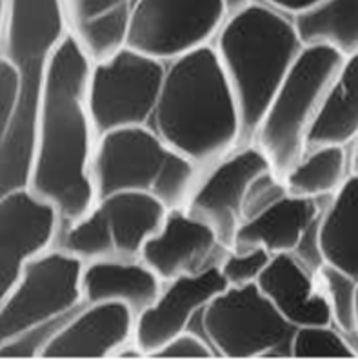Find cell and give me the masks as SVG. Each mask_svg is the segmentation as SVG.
<instances>
[{
    "instance_id": "obj_1",
    "label": "cell",
    "mask_w": 358,
    "mask_h": 362,
    "mask_svg": "<svg viewBox=\"0 0 358 362\" xmlns=\"http://www.w3.org/2000/svg\"><path fill=\"white\" fill-rule=\"evenodd\" d=\"M93 60L69 33L53 53L35 126L30 186L56 206L62 226L97 204L93 158L97 129L88 107Z\"/></svg>"
},
{
    "instance_id": "obj_2",
    "label": "cell",
    "mask_w": 358,
    "mask_h": 362,
    "mask_svg": "<svg viewBox=\"0 0 358 362\" xmlns=\"http://www.w3.org/2000/svg\"><path fill=\"white\" fill-rule=\"evenodd\" d=\"M150 128L204 171L246 144L239 100L211 44L167 62Z\"/></svg>"
},
{
    "instance_id": "obj_3",
    "label": "cell",
    "mask_w": 358,
    "mask_h": 362,
    "mask_svg": "<svg viewBox=\"0 0 358 362\" xmlns=\"http://www.w3.org/2000/svg\"><path fill=\"white\" fill-rule=\"evenodd\" d=\"M66 0H4L2 59L17 66L22 100L13 122L0 135L2 193L30 184L35 126L53 53L69 35Z\"/></svg>"
},
{
    "instance_id": "obj_4",
    "label": "cell",
    "mask_w": 358,
    "mask_h": 362,
    "mask_svg": "<svg viewBox=\"0 0 358 362\" xmlns=\"http://www.w3.org/2000/svg\"><path fill=\"white\" fill-rule=\"evenodd\" d=\"M215 52L231 82L251 142L269 104L304 49L293 18L265 2H253L226 18Z\"/></svg>"
},
{
    "instance_id": "obj_5",
    "label": "cell",
    "mask_w": 358,
    "mask_h": 362,
    "mask_svg": "<svg viewBox=\"0 0 358 362\" xmlns=\"http://www.w3.org/2000/svg\"><path fill=\"white\" fill-rule=\"evenodd\" d=\"M202 173L204 170L148 126L113 129L97 141V201L117 192H142L160 199L169 209L184 208Z\"/></svg>"
},
{
    "instance_id": "obj_6",
    "label": "cell",
    "mask_w": 358,
    "mask_h": 362,
    "mask_svg": "<svg viewBox=\"0 0 358 362\" xmlns=\"http://www.w3.org/2000/svg\"><path fill=\"white\" fill-rule=\"evenodd\" d=\"M345 57L329 46H304L258 124L251 142L284 175L307 151V135Z\"/></svg>"
},
{
    "instance_id": "obj_7",
    "label": "cell",
    "mask_w": 358,
    "mask_h": 362,
    "mask_svg": "<svg viewBox=\"0 0 358 362\" xmlns=\"http://www.w3.org/2000/svg\"><path fill=\"white\" fill-rule=\"evenodd\" d=\"M189 329L213 346L218 358L291 357L294 326L280 315L258 284L227 286Z\"/></svg>"
},
{
    "instance_id": "obj_8",
    "label": "cell",
    "mask_w": 358,
    "mask_h": 362,
    "mask_svg": "<svg viewBox=\"0 0 358 362\" xmlns=\"http://www.w3.org/2000/svg\"><path fill=\"white\" fill-rule=\"evenodd\" d=\"M84 262L52 247L30 260L15 286L0 297V342L77 311L84 300Z\"/></svg>"
},
{
    "instance_id": "obj_9",
    "label": "cell",
    "mask_w": 358,
    "mask_h": 362,
    "mask_svg": "<svg viewBox=\"0 0 358 362\" xmlns=\"http://www.w3.org/2000/svg\"><path fill=\"white\" fill-rule=\"evenodd\" d=\"M166 68L162 60L128 46L109 59L93 62L88 81V107L97 135L129 126L150 128Z\"/></svg>"
},
{
    "instance_id": "obj_10",
    "label": "cell",
    "mask_w": 358,
    "mask_h": 362,
    "mask_svg": "<svg viewBox=\"0 0 358 362\" xmlns=\"http://www.w3.org/2000/svg\"><path fill=\"white\" fill-rule=\"evenodd\" d=\"M226 18L222 0H135L126 46L167 64L209 46Z\"/></svg>"
},
{
    "instance_id": "obj_11",
    "label": "cell",
    "mask_w": 358,
    "mask_h": 362,
    "mask_svg": "<svg viewBox=\"0 0 358 362\" xmlns=\"http://www.w3.org/2000/svg\"><path fill=\"white\" fill-rule=\"evenodd\" d=\"M265 170L273 168L264 151L255 142H246L202 173L184 208L193 217L208 222L217 231L220 243L231 250L237 231L242 226L246 192L253 179Z\"/></svg>"
},
{
    "instance_id": "obj_12",
    "label": "cell",
    "mask_w": 358,
    "mask_h": 362,
    "mask_svg": "<svg viewBox=\"0 0 358 362\" xmlns=\"http://www.w3.org/2000/svg\"><path fill=\"white\" fill-rule=\"evenodd\" d=\"M62 217L53 202L30 186L0 197V297L20 277L24 266L56 246Z\"/></svg>"
},
{
    "instance_id": "obj_13",
    "label": "cell",
    "mask_w": 358,
    "mask_h": 362,
    "mask_svg": "<svg viewBox=\"0 0 358 362\" xmlns=\"http://www.w3.org/2000/svg\"><path fill=\"white\" fill-rule=\"evenodd\" d=\"M226 288L218 266L164 282L155 303L137 317L135 342L138 348L150 358L173 337L191 328L205 306Z\"/></svg>"
},
{
    "instance_id": "obj_14",
    "label": "cell",
    "mask_w": 358,
    "mask_h": 362,
    "mask_svg": "<svg viewBox=\"0 0 358 362\" xmlns=\"http://www.w3.org/2000/svg\"><path fill=\"white\" fill-rule=\"evenodd\" d=\"M226 252L208 222L193 217L186 208H173L162 228L142 247L141 259L167 282L215 268Z\"/></svg>"
},
{
    "instance_id": "obj_15",
    "label": "cell",
    "mask_w": 358,
    "mask_h": 362,
    "mask_svg": "<svg viewBox=\"0 0 358 362\" xmlns=\"http://www.w3.org/2000/svg\"><path fill=\"white\" fill-rule=\"evenodd\" d=\"M137 315L120 303H85L53 335L40 358H115L135 341Z\"/></svg>"
},
{
    "instance_id": "obj_16",
    "label": "cell",
    "mask_w": 358,
    "mask_h": 362,
    "mask_svg": "<svg viewBox=\"0 0 358 362\" xmlns=\"http://www.w3.org/2000/svg\"><path fill=\"white\" fill-rule=\"evenodd\" d=\"M324 211L320 199H304L287 193L268 211L244 222L237 231L233 247L261 246L271 255L291 253L304 260L307 244L318 246V228Z\"/></svg>"
},
{
    "instance_id": "obj_17",
    "label": "cell",
    "mask_w": 358,
    "mask_h": 362,
    "mask_svg": "<svg viewBox=\"0 0 358 362\" xmlns=\"http://www.w3.org/2000/svg\"><path fill=\"white\" fill-rule=\"evenodd\" d=\"M256 284L294 328L333 324L331 310L320 291L315 272L300 257L273 255Z\"/></svg>"
},
{
    "instance_id": "obj_18",
    "label": "cell",
    "mask_w": 358,
    "mask_h": 362,
    "mask_svg": "<svg viewBox=\"0 0 358 362\" xmlns=\"http://www.w3.org/2000/svg\"><path fill=\"white\" fill-rule=\"evenodd\" d=\"M164 281L142 259L93 260L84 264L82 291L85 303L126 304L135 315H141L162 291Z\"/></svg>"
},
{
    "instance_id": "obj_19",
    "label": "cell",
    "mask_w": 358,
    "mask_h": 362,
    "mask_svg": "<svg viewBox=\"0 0 358 362\" xmlns=\"http://www.w3.org/2000/svg\"><path fill=\"white\" fill-rule=\"evenodd\" d=\"M107 218L117 257L141 259L142 247L162 228L167 208L160 199L142 192H117L98 199Z\"/></svg>"
},
{
    "instance_id": "obj_20",
    "label": "cell",
    "mask_w": 358,
    "mask_h": 362,
    "mask_svg": "<svg viewBox=\"0 0 358 362\" xmlns=\"http://www.w3.org/2000/svg\"><path fill=\"white\" fill-rule=\"evenodd\" d=\"M322 260L358 279V171L331 197L318 228Z\"/></svg>"
},
{
    "instance_id": "obj_21",
    "label": "cell",
    "mask_w": 358,
    "mask_h": 362,
    "mask_svg": "<svg viewBox=\"0 0 358 362\" xmlns=\"http://www.w3.org/2000/svg\"><path fill=\"white\" fill-rule=\"evenodd\" d=\"M358 139V53L347 57L333 81L315 124L307 135V149L316 146H347Z\"/></svg>"
},
{
    "instance_id": "obj_22",
    "label": "cell",
    "mask_w": 358,
    "mask_h": 362,
    "mask_svg": "<svg viewBox=\"0 0 358 362\" xmlns=\"http://www.w3.org/2000/svg\"><path fill=\"white\" fill-rule=\"evenodd\" d=\"M291 18L304 46H329L345 59L358 53V0H322Z\"/></svg>"
},
{
    "instance_id": "obj_23",
    "label": "cell",
    "mask_w": 358,
    "mask_h": 362,
    "mask_svg": "<svg viewBox=\"0 0 358 362\" xmlns=\"http://www.w3.org/2000/svg\"><path fill=\"white\" fill-rule=\"evenodd\" d=\"M350 173L351 160L345 146L328 144L307 149L282 180L290 195L322 201L335 195Z\"/></svg>"
},
{
    "instance_id": "obj_24",
    "label": "cell",
    "mask_w": 358,
    "mask_h": 362,
    "mask_svg": "<svg viewBox=\"0 0 358 362\" xmlns=\"http://www.w3.org/2000/svg\"><path fill=\"white\" fill-rule=\"evenodd\" d=\"M56 247L80 259L84 264L117 257L109 224L97 204L78 221L60 228Z\"/></svg>"
},
{
    "instance_id": "obj_25",
    "label": "cell",
    "mask_w": 358,
    "mask_h": 362,
    "mask_svg": "<svg viewBox=\"0 0 358 362\" xmlns=\"http://www.w3.org/2000/svg\"><path fill=\"white\" fill-rule=\"evenodd\" d=\"M131 6L133 2L117 6L106 13L73 28V33L93 62L109 59L126 47Z\"/></svg>"
},
{
    "instance_id": "obj_26",
    "label": "cell",
    "mask_w": 358,
    "mask_h": 362,
    "mask_svg": "<svg viewBox=\"0 0 358 362\" xmlns=\"http://www.w3.org/2000/svg\"><path fill=\"white\" fill-rule=\"evenodd\" d=\"M315 275L331 310L333 326H337L344 335H357L358 279L329 262H322Z\"/></svg>"
},
{
    "instance_id": "obj_27",
    "label": "cell",
    "mask_w": 358,
    "mask_h": 362,
    "mask_svg": "<svg viewBox=\"0 0 358 362\" xmlns=\"http://www.w3.org/2000/svg\"><path fill=\"white\" fill-rule=\"evenodd\" d=\"M293 358H357L350 341L333 324L300 326L294 329L291 342Z\"/></svg>"
},
{
    "instance_id": "obj_28",
    "label": "cell",
    "mask_w": 358,
    "mask_h": 362,
    "mask_svg": "<svg viewBox=\"0 0 358 362\" xmlns=\"http://www.w3.org/2000/svg\"><path fill=\"white\" fill-rule=\"evenodd\" d=\"M271 257L273 255L261 246L231 247L222 257L218 268L227 286L255 284L271 262Z\"/></svg>"
},
{
    "instance_id": "obj_29",
    "label": "cell",
    "mask_w": 358,
    "mask_h": 362,
    "mask_svg": "<svg viewBox=\"0 0 358 362\" xmlns=\"http://www.w3.org/2000/svg\"><path fill=\"white\" fill-rule=\"evenodd\" d=\"M287 195L286 184L273 170H265L249 184L242 202V224L268 211L273 204Z\"/></svg>"
},
{
    "instance_id": "obj_30",
    "label": "cell",
    "mask_w": 358,
    "mask_h": 362,
    "mask_svg": "<svg viewBox=\"0 0 358 362\" xmlns=\"http://www.w3.org/2000/svg\"><path fill=\"white\" fill-rule=\"evenodd\" d=\"M150 358H157V361H169V358H195V361H209V358H218L217 351L213 346L205 341L201 333L193 332V329H186L180 335L173 337L169 342L162 346V348L155 351Z\"/></svg>"
},
{
    "instance_id": "obj_31",
    "label": "cell",
    "mask_w": 358,
    "mask_h": 362,
    "mask_svg": "<svg viewBox=\"0 0 358 362\" xmlns=\"http://www.w3.org/2000/svg\"><path fill=\"white\" fill-rule=\"evenodd\" d=\"M22 100V78L17 66L0 59V135L11 126Z\"/></svg>"
},
{
    "instance_id": "obj_32",
    "label": "cell",
    "mask_w": 358,
    "mask_h": 362,
    "mask_svg": "<svg viewBox=\"0 0 358 362\" xmlns=\"http://www.w3.org/2000/svg\"><path fill=\"white\" fill-rule=\"evenodd\" d=\"M128 2H133V0H66V6H68L69 22L75 28L82 22L91 21V18L106 13L117 6L128 4Z\"/></svg>"
},
{
    "instance_id": "obj_33",
    "label": "cell",
    "mask_w": 358,
    "mask_h": 362,
    "mask_svg": "<svg viewBox=\"0 0 358 362\" xmlns=\"http://www.w3.org/2000/svg\"><path fill=\"white\" fill-rule=\"evenodd\" d=\"M262 2L273 6V8H277L282 13L293 17V15L300 13V11H306V9L313 8V6H316L322 0H262Z\"/></svg>"
},
{
    "instance_id": "obj_34",
    "label": "cell",
    "mask_w": 358,
    "mask_h": 362,
    "mask_svg": "<svg viewBox=\"0 0 358 362\" xmlns=\"http://www.w3.org/2000/svg\"><path fill=\"white\" fill-rule=\"evenodd\" d=\"M222 2H224V6H226L227 17H229V15L239 13V11H242L244 8L251 6L255 0H222Z\"/></svg>"
},
{
    "instance_id": "obj_35",
    "label": "cell",
    "mask_w": 358,
    "mask_h": 362,
    "mask_svg": "<svg viewBox=\"0 0 358 362\" xmlns=\"http://www.w3.org/2000/svg\"><path fill=\"white\" fill-rule=\"evenodd\" d=\"M351 171H358V139L354 141V149L351 155Z\"/></svg>"
},
{
    "instance_id": "obj_36",
    "label": "cell",
    "mask_w": 358,
    "mask_h": 362,
    "mask_svg": "<svg viewBox=\"0 0 358 362\" xmlns=\"http://www.w3.org/2000/svg\"><path fill=\"white\" fill-rule=\"evenodd\" d=\"M357 335H358V308H357Z\"/></svg>"
},
{
    "instance_id": "obj_37",
    "label": "cell",
    "mask_w": 358,
    "mask_h": 362,
    "mask_svg": "<svg viewBox=\"0 0 358 362\" xmlns=\"http://www.w3.org/2000/svg\"><path fill=\"white\" fill-rule=\"evenodd\" d=\"M2 2H4V0H2Z\"/></svg>"
}]
</instances>
